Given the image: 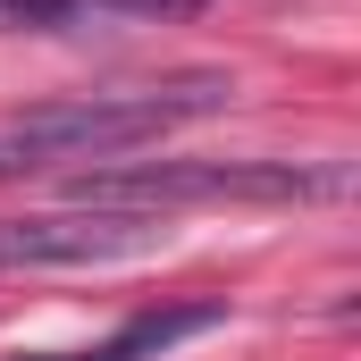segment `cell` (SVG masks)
<instances>
[{"mask_svg":"<svg viewBox=\"0 0 361 361\" xmlns=\"http://www.w3.org/2000/svg\"><path fill=\"white\" fill-rule=\"evenodd\" d=\"M68 8H76V0H0L8 25H68Z\"/></svg>","mask_w":361,"mask_h":361,"instance_id":"4","label":"cell"},{"mask_svg":"<svg viewBox=\"0 0 361 361\" xmlns=\"http://www.w3.org/2000/svg\"><path fill=\"white\" fill-rule=\"evenodd\" d=\"M17 361H92V353H17Z\"/></svg>","mask_w":361,"mask_h":361,"instance_id":"6","label":"cell"},{"mask_svg":"<svg viewBox=\"0 0 361 361\" xmlns=\"http://www.w3.org/2000/svg\"><path fill=\"white\" fill-rule=\"evenodd\" d=\"M227 101H235V76L202 68V76H169V85H143V92H85V101H51V109H25V118H0V185L34 177V169H59V160L143 152L169 126L202 118V109H227Z\"/></svg>","mask_w":361,"mask_h":361,"instance_id":"1","label":"cell"},{"mask_svg":"<svg viewBox=\"0 0 361 361\" xmlns=\"http://www.w3.org/2000/svg\"><path fill=\"white\" fill-rule=\"evenodd\" d=\"M101 8H135V17H185V8H202V0H101Z\"/></svg>","mask_w":361,"mask_h":361,"instance_id":"5","label":"cell"},{"mask_svg":"<svg viewBox=\"0 0 361 361\" xmlns=\"http://www.w3.org/2000/svg\"><path fill=\"white\" fill-rule=\"evenodd\" d=\"M311 193H345V169H302V160H135V169L76 177V210L169 219L185 202H311Z\"/></svg>","mask_w":361,"mask_h":361,"instance_id":"2","label":"cell"},{"mask_svg":"<svg viewBox=\"0 0 361 361\" xmlns=\"http://www.w3.org/2000/svg\"><path fill=\"white\" fill-rule=\"evenodd\" d=\"M219 319V302H169V311H143V319H126L109 345L92 361H135V353H160V345H177V336H193V328H210Z\"/></svg>","mask_w":361,"mask_h":361,"instance_id":"3","label":"cell"}]
</instances>
